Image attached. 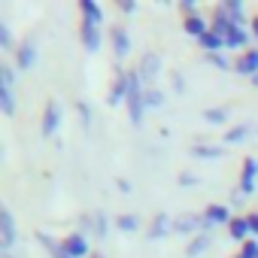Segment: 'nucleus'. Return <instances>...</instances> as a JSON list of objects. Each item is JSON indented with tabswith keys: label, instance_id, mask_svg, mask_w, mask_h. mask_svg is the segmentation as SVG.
Listing matches in <instances>:
<instances>
[{
	"label": "nucleus",
	"instance_id": "16",
	"mask_svg": "<svg viewBox=\"0 0 258 258\" xmlns=\"http://www.w3.org/2000/svg\"><path fill=\"white\" fill-rule=\"evenodd\" d=\"M170 231H173L170 216H167V213H158V216L152 219V225H149V231H146V234H149L152 240H158V237H164V234H170Z\"/></svg>",
	"mask_w": 258,
	"mask_h": 258
},
{
	"label": "nucleus",
	"instance_id": "22",
	"mask_svg": "<svg viewBox=\"0 0 258 258\" xmlns=\"http://www.w3.org/2000/svg\"><path fill=\"white\" fill-rule=\"evenodd\" d=\"M246 43H249V34H246L243 28H234L231 37L225 40V49H243V52H246Z\"/></svg>",
	"mask_w": 258,
	"mask_h": 258
},
{
	"label": "nucleus",
	"instance_id": "31",
	"mask_svg": "<svg viewBox=\"0 0 258 258\" xmlns=\"http://www.w3.org/2000/svg\"><path fill=\"white\" fill-rule=\"evenodd\" d=\"M207 61H210L213 67H219V70H228V67H231V61H228L222 52H213V55H207Z\"/></svg>",
	"mask_w": 258,
	"mask_h": 258
},
{
	"label": "nucleus",
	"instance_id": "26",
	"mask_svg": "<svg viewBox=\"0 0 258 258\" xmlns=\"http://www.w3.org/2000/svg\"><path fill=\"white\" fill-rule=\"evenodd\" d=\"M164 100H167V97H164V91H158L155 85H152V88H146V109H161V106H164Z\"/></svg>",
	"mask_w": 258,
	"mask_h": 258
},
{
	"label": "nucleus",
	"instance_id": "6",
	"mask_svg": "<svg viewBox=\"0 0 258 258\" xmlns=\"http://www.w3.org/2000/svg\"><path fill=\"white\" fill-rule=\"evenodd\" d=\"M58 124H61V103L58 100H49L46 103V109H43V137H52L55 131H58Z\"/></svg>",
	"mask_w": 258,
	"mask_h": 258
},
{
	"label": "nucleus",
	"instance_id": "10",
	"mask_svg": "<svg viewBox=\"0 0 258 258\" xmlns=\"http://www.w3.org/2000/svg\"><path fill=\"white\" fill-rule=\"evenodd\" d=\"M234 28H237V25L231 22V16L225 13V7H216V10H213V25H210V31H213L216 37H222V40H228Z\"/></svg>",
	"mask_w": 258,
	"mask_h": 258
},
{
	"label": "nucleus",
	"instance_id": "11",
	"mask_svg": "<svg viewBox=\"0 0 258 258\" xmlns=\"http://www.w3.org/2000/svg\"><path fill=\"white\" fill-rule=\"evenodd\" d=\"M255 182H258V161L255 158H246L243 161V170H240V191L243 195H252L255 191Z\"/></svg>",
	"mask_w": 258,
	"mask_h": 258
},
{
	"label": "nucleus",
	"instance_id": "3",
	"mask_svg": "<svg viewBox=\"0 0 258 258\" xmlns=\"http://www.w3.org/2000/svg\"><path fill=\"white\" fill-rule=\"evenodd\" d=\"M137 73H140V79L146 82V88H152V82H155L158 73H161V55H158V52H146V55L140 58V64H137Z\"/></svg>",
	"mask_w": 258,
	"mask_h": 258
},
{
	"label": "nucleus",
	"instance_id": "13",
	"mask_svg": "<svg viewBox=\"0 0 258 258\" xmlns=\"http://www.w3.org/2000/svg\"><path fill=\"white\" fill-rule=\"evenodd\" d=\"M234 70H237L240 76H255V73H258V49H246V52H240Z\"/></svg>",
	"mask_w": 258,
	"mask_h": 258
},
{
	"label": "nucleus",
	"instance_id": "25",
	"mask_svg": "<svg viewBox=\"0 0 258 258\" xmlns=\"http://www.w3.org/2000/svg\"><path fill=\"white\" fill-rule=\"evenodd\" d=\"M0 109H4L7 115L16 112V94H13V88H7V85H0Z\"/></svg>",
	"mask_w": 258,
	"mask_h": 258
},
{
	"label": "nucleus",
	"instance_id": "7",
	"mask_svg": "<svg viewBox=\"0 0 258 258\" xmlns=\"http://www.w3.org/2000/svg\"><path fill=\"white\" fill-rule=\"evenodd\" d=\"M201 216H204V222H207V231H210V228H219V225H231V210H228L225 204H210Z\"/></svg>",
	"mask_w": 258,
	"mask_h": 258
},
{
	"label": "nucleus",
	"instance_id": "2",
	"mask_svg": "<svg viewBox=\"0 0 258 258\" xmlns=\"http://www.w3.org/2000/svg\"><path fill=\"white\" fill-rule=\"evenodd\" d=\"M127 79H131V91H127V118H131V124H140L143 121V112H146V88H143V79L137 70H127Z\"/></svg>",
	"mask_w": 258,
	"mask_h": 258
},
{
	"label": "nucleus",
	"instance_id": "4",
	"mask_svg": "<svg viewBox=\"0 0 258 258\" xmlns=\"http://www.w3.org/2000/svg\"><path fill=\"white\" fill-rule=\"evenodd\" d=\"M16 243V219L7 207H0V249L10 252Z\"/></svg>",
	"mask_w": 258,
	"mask_h": 258
},
{
	"label": "nucleus",
	"instance_id": "40",
	"mask_svg": "<svg viewBox=\"0 0 258 258\" xmlns=\"http://www.w3.org/2000/svg\"><path fill=\"white\" fill-rule=\"evenodd\" d=\"M0 258H13V255H10V252H4V255H0Z\"/></svg>",
	"mask_w": 258,
	"mask_h": 258
},
{
	"label": "nucleus",
	"instance_id": "20",
	"mask_svg": "<svg viewBox=\"0 0 258 258\" xmlns=\"http://www.w3.org/2000/svg\"><path fill=\"white\" fill-rule=\"evenodd\" d=\"M185 34H188V37H195V40H201L204 34H210V25H207L201 16H195V19H185Z\"/></svg>",
	"mask_w": 258,
	"mask_h": 258
},
{
	"label": "nucleus",
	"instance_id": "15",
	"mask_svg": "<svg viewBox=\"0 0 258 258\" xmlns=\"http://www.w3.org/2000/svg\"><path fill=\"white\" fill-rule=\"evenodd\" d=\"M37 240L43 243V249H46L52 258H70V255L64 252V240H55V237L46 234V231H37Z\"/></svg>",
	"mask_w": 258,
	"mask_h": 258
},
{
	"label": "nucleus",
	"instance_id": "32",
	"mask_svg": "<svg viewBox=\"0 0 258 258\" xmlns=\"http://www.w3.org/2000/svg\"><path fill=\"white\" fill-rule=\"evenodd\" d=\"M76 109H79V118H82V127H91V106H88L85 100H79V103H76Z\"/></svg>",
	"mask_w": 258,
	"mask_h": 258
},
{
	"label": "nucleus",
	"instance_id": "21",
	"mask_svg": "<svg viewBox=\"0 0 258 258\" xmlns=\"http://www.w3.org/2000/svg\"><path fill=\"white\" fill-rule=\"evenodd\" d=\"M198 43H201V49H204L207 55H213V52H222V49H225V40H222V37H216L213 31H210V34H204Z\"/></svg>",
	"mask_w": 258,
	"mask_h": 258
},
{
	"label": "nucleus",
	"instance_id": "23",
	"mask_svg": "<svg viewBox=\"0 0 258 258\" xmlns=\"http://www.w3.org/2000/svg\"><path fill=\"white\" fill-rule=\"evenodd\" d=\"M191 155H195V158H207V161H216V158H222V155H225V149L204 143V146H195V149H191Z\"/></svg>",
	"mask_w": 258,
	"mask_h": 258
},
{
	"label": "nucleus",
	"instance_id": "9",
	"mask_svg": "<svg viewBox=\"0 0 258 258\" xmlns=\"http://www.w3.org/2000/svg\"><path fill=\"white\" fill-rule=\"evenodd\" d=\"M109 40H112V52H115V58H124L127 52H131V34H127L124 25L109 28Z\"/></svg>",
	"mask_w": 258,
	"mask_h": 258
},
{
	"label": "nucleus",
	"instance_id": "30",
	"mask_svg": "<svg viewBox=\"0 0 258 258\" xmlns=\"http://www.w3.org/2000/svg\"><path fill=\"white\" fill-rule=\"evenodd\" d=\"M13 79H16L13 67H10V64H0V85H7V88H13Z\"/></svg>",
	"mask_w": 258,
	"mask_h": 258
},
{
	"label": "nucleus",
	"instance_id": "34",
	"mask_svg": "<svg viewBox=\"0 0 258 258\" xmlns=\"http://www.w3.org/2000/svg\"><path fill=\"white\" fill-rule=\"evenodd\" d=\"M0 46L4 49H13V34H10V28L0 22Z\"/></svg>",
	"mask_w": 258,
	"mask_h": 258
},
{
	"label": "nucleus",
	"instance_id": "27",
	"mask_svg": "<svg viewBox=\"0 0 258 258\" xmlns=\"http://www.w3.org/2000/svg\"><path fill=\"white\" fill-rule=\"evenodd\" d=\"M115 225H118V231H127V234H131V231H137V228H140V219H137L134 213H124V216H118V219H115Z\"/></svg>",
	"mask_w": 258,
	"mask_h": 258
},
{
	"label": "nucleus",
	"instance_id": "39",
	"mask_svg": "<svg viewBox=\"0 0 258 258\" xmlns=\"http://www.w3.org/2000/svg\"><path fill=\"white\" fill-rule=\"evenodd\" d=\"M252 34H255V40H258V16L252 19Z\"/></svg>",
	"mask_w": 258,
	"mask_h": 258
},
{
	"label": "nucleus",
	"instance_id": "5",
	"mask_svg": "<svg viewBox=\"0 0 258 258\" xmlns=\"http://www.w3.org/2000/svg\"><path fill=\"white\" fill-rule=\"evenodd\" d=\"M127 91H131V79H127V73H124V70H115V79H112V85H109L106 100H109L112 106H118V103H124V100H127Z\"/></svg>",
	"mask_w": 258,
	"mask_h": 258
},
{
	"label": "nucleus",
	"instance_id": "24",
	"mask_svg": "<svg viewBox=\"0 0 258 258\" xmlns=\"http://www.w3.org/2000/svg\"><path fill=\"white\" fill-rule=\"evenodd\" d=\"M252 134V124H237V127H228L225 131V143H240Z\"/></svg>",
	"mask_w": 258,
	"mask_h": 258
},
{
	"label": "nucleus",
	"instance_id": "8",
	"mask_svg": "<svg viewBox=\"0 0 258 258\" xmlns=\"http://www.w3.org/2000/svg\"><path fill=\"white\" fill-rule=\"evenodd\" d=\"M173 231L176 234H201V231H207V222H204V216H198V213H182L176 222H173Z\"/></svg>",
	"mask_w": 258,
	"mask_h": 258
},
{
	"label": "nucleus",
	"instance_id": "35",
	"mask_svg": "<svg viewBox=\"0 0 258 258\" xmlns=\"http://www.w3.org/2000/svg\"><path fill=\"white\" fill-rule=\"evenodd\" d=\"M118 10H121V13H134V10H137V0H121Z\"/></svg>",
	"mask_w": 258,
	"mask_h": 258
},
{
	"label": "nucleus",
	"instance_id": "28",
	"mask_svg": "<svg viewBox=\"0 0 258 258\" xmlns=\"http://www.w3.org/2000/svg\"><path fill=\"white\" fill-rule=\"evenodd\" d=\"M204 118H207L210 124H225V121H228V109H222V106H210V109H204Z\"/></svg>",
	"mask_w": 258,
	"mask_h": 258
},
{
	"label": "nucleus",
	"instance_id": "42",
	"mask_svg": "<svg viewBox=\"0 0 258 258\" xmlns=\"http://www.w3.org/2000/svg\"><path fill=\"white\" fill-rule=\"evenodd\" d=\"M91 258H103V255H91Z\"/></svg>",
	"mask_w": 258,
	"mask_h": 258
},
{
	"label": "nucleus",
	"instance_id": "19",
	"mask_svg": "<svg viewBox=\"0 0 258 258\" xmlns=\"http://www.w3.org/2000/svg\"><path fill=\"white\" fill-rule=\"evenodd\" d=\"M225 13L231 16V22L237 25V28H243L246 25V10H243V4H240V0H225Z\"/></svg>",
	"mask_w": 258,
	"mask_h": 258
},
{
	"label": "nucleus",
	"instance_id": "12",
	"mask_svg": "<svg viewBox=\"0 0 258 258\" xmlns=\"http://www.w3.org/2000/svg\"><path fill=\"white\" fill-rule=\"evenodd\" d=\"M64 252H67L70 258H91V255H88V252H91V249H88V240H85L79 231L70 234V237H64Z\"/></svg>",
	"mask_w": 258,
	"mask_h": 258
},
{
	"label": "nucleus",
	"instance_id": "33",
	"mask_svg": "<svg viewBox=\"0 0 258 258\" xmlns=\"http://www.w3.org/2000/svg\"><path fill=\"white\" fill-rule=\"evenodd\" d=\"M179 10H182V16H185V19H195V16H198V4H195V0H182Z\"/></svg>",
	"mask_w": 258,
	"mask_h": 258
},
{
	"label": "nucleus",
	"instance_id": "36",
	"mask_svg": "<svg viewBox=\"0 0 258 258\" xmlns=\"http://www.w3.org/2000/svg\"><path fill=\"white\" fill-rule=\"evenodd\" d=\"M179 185H198V176H191V173H182V176H179Z\"/></svg>",
	"mask_w": 258,
	"mask_h": 258
},
{
	"label": "nucleus",
	"instance_id": "18",
	"mask_svg": "<svg viewBox=\"0 0 258 258\" xmlns=\"http://www.w3.org/2000/svg\"><path fill=\"white\" fill-rule=\"evenodd\" d=\"M207 246H210V231H201V234H195V237H191V243H188L185 255H188V258H198V255H204V252H207Z\"/></svg>",
	"mask_w": 258,
	"mask_h": 258
},
{
	"label": "nucleus",
	"instance_id": "38",
	"mask_svg": "<svg viewBox=\"0 0 258 258\" xmlns=\"http://www.w3.org/2000/svg\"><path fill=\"white\" fill-rule=\"evenodd\" d=\"M246 219H249V225H252V234L258 237V213H255V216H246Z\"/></svg>",
	"mask_w": 258,
	"mask_h": 258
},
{
	"label": "nucleus",
	"instance_id": "14",
	"mask_svg": "<svg viewBox=\"0 0 258 258\" xmlns=\"http://www.w3.org/2000/svg\"><path fill=\"white\" fill-rule=\"evenodd\" d=\"M34 61H37V46H34V40H25V43L16 49V67H19V70H31Z\"/></svg>",
	"mask_w": 258,
	"mask_h": 258
},
{
	"label": "nucleus",
	"instance_id": "17",
	"mask_svg": "<svg viewBox=\"0 0 258 258\" xmlns=\"http://www.w3.org/2000/svg\"><path fill=\"white\" fill-rule=\"evenodd\" d=\"M228 231H231V237L240 240V243L252 240V237H249V234H252V225H249V219H243V216H234L231 225H228Z\"/></svg>",
	"mask_w": 258,
	"mask_h": 258
},
{
	"label": "nucleus",
	"instance_id": "29",
	"mask_svg": "<svg viewBox=\"0 0 258 258\" xmlns=\"http://www.w3.org/2000/svg\"><path fill=\"white\" fill-rule=\"evenodd\" d=\"M237 258H258V240H246L237 252Z\"/></svg>",
	"mask_w": 258,
	"mask_h": 258
},
{
	"label": "nucleus",
	"instance_id": "37",
	"mask_svg": "<svg viewBox=\"0 0 258 258\" xmlns=\"http://www.w3.org/2000/svg\"><path fill=\"white\" fill-rule=\"evenodd\" d=\"M170 76H173V88H176V91H182V88H185V82H182V76H179V73H170Z\"/></svg>",
	"mask_w": 258,
	"mask_h": 258
},
{
	"label": "nucleus",
	"instance_id": "1",
	"mask_svg": "<svg viewBox=\"0 0 258 258\" xmlns=\"http://www.w3.org/2000/svg\"><path fill=\"white\" fill-rule=\"evenodd\" d=\"M79 13H82V46L88 52L100 49V22H103V10L94 4V0H79Z\"/></svg>",
	"mask_w": 258,
	"mask_h": 258
},
{
	"label": "nucleus",
	"instance_id": "41",
	"mask_svg": "<svg viewBox=\"0 0 258 258\" xmlns=\"http://www.w3.org/2000/svg\"><path fill=\"white\" fill-rule=\"evenodd\" d=\"M252 82H255V85H258V73H255V76H252Z\"/></svg>",
	"mask_w": 258,
	"mask_h": 258
}]
</instances>
